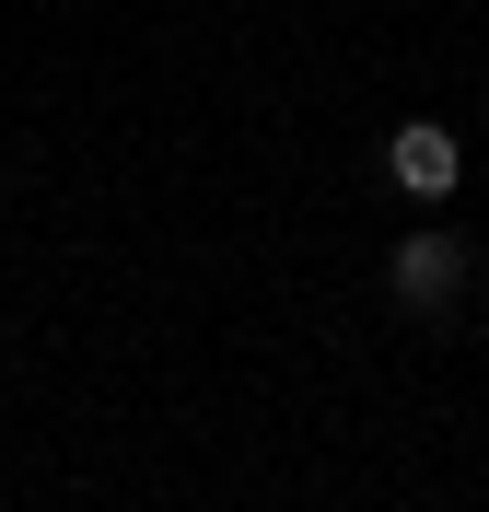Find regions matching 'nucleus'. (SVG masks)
Masks as SVG:
<instances>
[{"label":"nucleus","instance_id":"1","mask_svg":"<svg viewBox=\"0 0 489 512\" xmlns=\"http://www.w3.org/2000/svg\"><path fill=\"white\" fill-rule=\"evenodd\" d=\"M385 175H396L408 198H420V210H443V198L466 187V140H455L443 117H408V128L385 140Z\"/></svg>","mask_w":489,"mask_h":512},{"label":"nucleus","instance_id":"2","mask_svg":"<svg viewBox=\"0 0 489 512\" xmlns=\"http://www.w3.org/2000/svg\"><path fill=\"white\" fill-rule=\"evenodd\" d=\"M385 280H396V303H420V315H443V303H455V291H466V233H443V222L396 233Z\"/></svg>","mask_w":489,"mask_h":512}]
</instances>
